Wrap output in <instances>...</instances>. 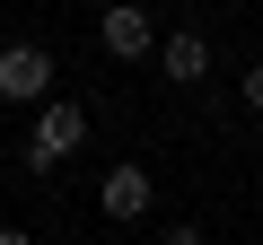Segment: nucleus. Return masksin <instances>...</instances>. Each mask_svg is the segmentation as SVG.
<instances>
[{
    "label": "nucleus",
    "mask_w": 263,
    "mask_h": 245,
    "mask_svg": "<svg viewBox=\"0 0 263 245\" xmlns=\"http://www.w3.org/2000/svg\"><path fill=\"white\" fill-rule=\"evenodd\" d=\"M158 245H211V236H202L193 219H167V228H158Z\"/></svg>",
    "instance_id": "423d86ee"
},
{
    "label": "nucleus",
    "mask_w": 263,
    "mask_h": 245,
    "mask_svg": "<svg viewBox=\"0 0 263 245\" xmlns=\"http://www.w3.org/2000/svg\"><path fill=\"white\" fill-rule=\"evenodd\" d=\"M149 62H158L167 88H202V79H211V35H202V27H176V35L149 44Z\"/></svg>",
    "instance_id": "39448f33"
},
{
    "label": "nucleus",
    "mask_w": 263,
    "mask_h": 245,
    "mask_svg": "<svg viewBox=\"0 0 263 245\" xmlns=\"http://www.w3.org/2000/svg\"><path fill=\"white\" fill-rule=\"evenodd\" d=\"M97 44H105L114 62H149V44H158V18L141 9V0H105V9H97Z\"/></svg>",
    "instance_id": "7ed1b4c3"
},
{
    "label": "nucleus",
    "mask_w": 263,
    "mask_h": 245,
    "mask_svg": "<svg viewBox=\"0 0 263 245\" xmlns=\"http://www.w3.org/2000/svg\"><path fill=\"white\" fill-rule=\"evenodd\" d=\"M79 149H88V105L44 96V105H35V132H27V175H53V167L79 158Z\"/></svg>",
    "instance_id": "f257e3e1"
},
{
    "label": "nucleus",
    "mask_w": 263,
    "mask_h": 245,
    "mask_svg": "<svg viewBox=\"0 0 263 245\" xmlns=\"http://www.w3.org/2000/svg\"><path fill=\"white\" fill-rule=\"evenodd\" d=\"M237 96H246V105H254V114H263V62H254V70H246V88H237Z\"/></svg>",
    "instance_id": "0eeeda50"
},
{
    "label": "nucleus",
    "mask_w": 263,
    "mask_h": 245,
    "mask_svg": "<svg viewBox=\"0 0 263 245\" xmlns=\"http://www.w3.org/2000/svg\"><path fill=\"white\" fill-rule=\"evenodd\" d=\"M53 96V53L44 44H9L0 53V105H44Z\"/></svg>",
    "instance_id": "20e7f679"
},
{
    "label": "nucleus",
    "mask_w": 263,
    "mask_h": 245,
    "mask_svg": "<svg viewBox=\"0 0 263 245\" xmlns=\"http://www.w3.org/2000/svg\"><path fill=\"white\" fill-rule=\"evenodd\" d=\"M97 210H105L114 228L149 219V210H158V175H149L141 158H114V167H105V184H97Z\"/></svg>",
    "instance_id": "f03ea898"
},
{
    "label": "nucleus",
    "mask_w": 263,
    "mask_h": 245,
    "mask_svg": "<svg viewBox=\"0 0 263 245\" xmlns=\"http://www.w3.org/2000/svg\"><path fill=\"white\" fill-rule=\"evenodd\" d=\"M0 245H35V236H27V228H0Z\"/></svg>",
    "instance_id": "6e6552de"
}]
</instances>
